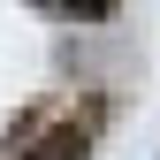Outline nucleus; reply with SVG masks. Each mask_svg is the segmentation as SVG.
I'll list each match as a JSON object with an SVG mask.
<instances>
[{"label": "nucleus", "instance_id": "f257e3e1", "mask_svg": "<svg viewBox=\"0 0 160 160\" xmlns=\"http://www.w3.org/2000/svg\"><path fill=\"white\" fill-rule=\"evenodd\" d=\"M84 152H92V130H84V122H61V130H46V137H38L23 160H84Z\"/></svg>", "mask_w": 160, "mask_h": 160}, {"label": "nucleus", "instance_id": "f03ea898", "mask_svg": "<svg viewBox=\"0 0 160 160\" xmlns=\"http://www.w3.org/2000/svg\"><path fill=\"white\" fill-rule=\"evenodd\" d=\"M53 8H61V15H84V23H107L114 0H53Z\"/></svg>", "mask_w": 160, "mask_h": 160}]
</instances>
